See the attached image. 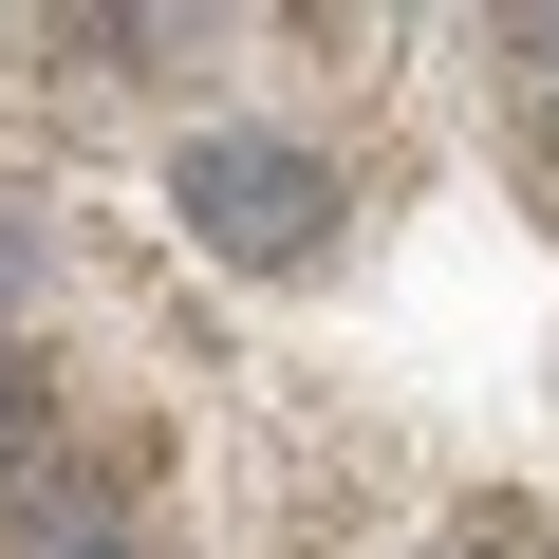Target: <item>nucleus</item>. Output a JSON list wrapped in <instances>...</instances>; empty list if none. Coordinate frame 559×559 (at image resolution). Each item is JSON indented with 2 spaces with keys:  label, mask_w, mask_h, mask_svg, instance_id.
I'll list each match as a JSON object with an SVG mask.
<instances>
[{
  "label": "nucleus",
  "mask_w": 559,
  "mask_h": 559,
  "mask_svg": "<svg viewBox=\"0 0 559 559\" xmlns=\"http://www.w3.org/2000/svg\"><path fill=\"white\" fill-rule=\"evenodd\" d=\"M168 224L224 261V280H299L318 242H336V168H318V131H261V112H205L187 150H168Z\"/></svg>",
  "instance_id": "nucleus-1"
},
{
  "label": "nucleus",
  "mask_w": 559,
  "mask_h": 559,
  "mask_svg": "<svg viewBox=\"0 0 559 559\" xmlns=\"http://www.w3.org/2000/svg\"><path fill=\"white\" fill-rule=\"evenodd\" d=\"M38 466H57V392H38V355H20V336H0V503H20Z\"/></svg>",
  "instance_id": "nucleus-2"
},
{
  "label": "nucleus",
  "mask_w": 559,
  "mask_h": 559,
  "mask_svg": "<svg viewBox=\"0 0 559 559\" xmlns=\"http://www.w3.org/2000/svg\"><path fill=\"white\" fill-rule=\"evenodd\" d=\"M57 559H150V540L131 522H57Z\"/></svg>",
  "instance_id": "nucleus-3"
},
{
  "label": "nucleus",
  "mask_w": 559,
  "mask_h": 559,
  "mask_svg": "<svg viewBox=\"0 0 559 559\" xmlns=\"http://www.w3.org/2000/svg\"><path fill=\"white\" fill-rule=\"evenodd\" d=\"M522 57H540V94H559V20H522Z\"/></svg>",
  "instance_id": "nucleus-4"
},
{
  "label": "nucleus",
  "mask_w": 559,
  "mask_h": 559,
  "mask_svg": "<svg viewBox=\"0 0 559 559\" xmlns=\"http://www.w3.org/2000/svg\"><path fill=\"white\" fill-rule=\"evenodd\" d=\"M0 318H20V224H0Z\"/></svg>",
  "instance_id": "nucleus-5"
}]
</instances>
